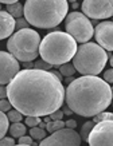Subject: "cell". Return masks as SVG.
<instances>
[{"label": "cell", "mask_w": 113, "mask_h": 146, "mask_svg": "<svg viewBox=\"0 0 113 146\" xmlns=\"http://www.w3.org/2000/svg\"><path fill=\"white\" fill-rule=\"evenodd\" d=\"M7 12L12 16V18H22L23 16V5L20 3H12V4H7Z\"/></svg>", "instance_id": "cell-15"}, {"label": "cell", "mask_w": 113, "mask_h": 146, "mask_svg": "<svg viewBox=\"0 0 113 146\" xmlns=\"http://www.w3.org/2000/svg\"><path fill=\"white\" fill-rule=\"evenodd\" d=\"M41 36L32 28H22L12 32L7 42L8 52L19 62H32L39 55Z\"/></svg>", "instance_id": "cell-6"}, {"label": "cell", "mask_w": 113, "mask_h": 146, "mask_svg": "<svg viewBox=\"0 0 113 146\" xmlns=\"http://www.w3.org/2000/svg\"><path fill=\"white\" fill-rule=\"evenodd\" d=\"M106 119H113V114L112 113H106V111H101L98 114H96L93 117V122L97 123V122H101V121H106Z\"/></svg>", "instance_id": "cell-21"}, {"label": "cell", "mask_w": 113, "mask_h": 146, "mask_svg": "<svg viewBox=\"0 0 113 146\" xmlns=\"http://www.w3.org/2000/svg\"><path fill=\"white\" fill-rule=\"evenodd\" d=\"M62 111H64V114H66V115H72V113H73V111L70 110L68 106H65L64 109H62Z\"/></svg>", "instance_id": "cell-35"}, {"label": "cell", "mask_w": 113, "mask_h": 146, "mask_svg": "<svg viewBox=\"0 0 113 146\" xmlns=\"http://www.w3.org/2000/svg\"><path fill=\"white\" fill-rule=\"evenodd\" d=\"M66 32L72 36L77 43H86L93 38L94 30L93 24L82 12L74 11L66 15V23H65Z\"/></svg>", "instance_id": "cell-7"}, {"label": "cell", "mask_w": 113, "mask_h": 146, "mask_svg": "<svg viewBox=\"0 0 113 146\" xmlns=\"http://www.w3.org/2000/svg\"><path fill=\"white\" fill-rule=\"evenodd\" d=\"M7 86V99L23 115L45 117L62 107L65 87L51 71L19 70Z\"/></svg>", "instance_id": "cell-1"}, {"label": "cell", "mask_w": 113, "mask_h": 146, "mask_svg": "<svg viewBox=\"0 0 113 146\" xmlns=\"http://www.w3.org/2000/svg\"><path fill=\"white\" fill-rule=\"evenodd\" d=\"M26 125H27L28 127H32V126H38L39 122H41V118L39 117H32V115H26Z\"/></svg>", "instance_id": "cell-23"}, {"label": "cell", "mask_w": 113, "mask_h": 146, "mask_svg": "<svg viewBox=\"0 0 113 146\" xmlns=\"http://www.w3.org/2000/svg\"><path fill=\"white\" fill-rule=\"evenodd\" d=\"M64 111L61 110V109H58V110H55V111H53V113H50L49 114V117H50V119H53V121H55V119H62L64 118Z\"/></svg>", "instance_id": "cell-29"}, {"label": "cell", "mask_w": 113, "mask_h": 146, "mask_svg": "<svg viewBox=\"0 0 113 146\" xmlns=\"http://www.w3.org/2000/svg\"><path fill=\"white\" fill-rule=\"evenodd\" d=\"M65 127V122L62 119H55V121H49V122H46V131H49V133H53L55 130H59V129Z\"/></svg>", "instance_id": "cell-16"}, {"label": "cell", "mask_w": 113, "mask_h": 146, "mask_svg": "<svg viewBox=\"0 0 113 146\" xmlns=\"http://www.w3.org/2000/svg\"><path fill=\"white\" fill-rule=\"evenodd\" d=\"M32 138L30 137V135H22V137H19L18 138V143L20 146H30V145H32Z\"/></svg>", "instance_id": "cell-26"}, {"label": "cell", "mask_w": 113, "mask_h": 146, "mask_svg": "<svg viewBox=\"0 0 113 146\" xmlns=\"http://www.w3.org/2000/svg\"><path fill=\"white\" fill-rule=\"evenodd\" d=\"M66 1H69V3H74V1H77V0H66Z\"/></svg>", "instance_id": "cell-40"}, {"label": "cell", "mask_w": 113, "mask_h": 146, "mask_svg": "<svg viewBox=\"0 0 113 146\" xmlns=\"http://www.w3.org/2000/svg\"><path fill=\"white\" fill-rule=\"evenodd\" d=\"M0 11H1V4H0Z\"/></svg>", "instance_id": "cell-41"}, {"label": "cell", "mask_w": 113, "mask_h": 146, "mask_svg": "<svg viewBox=\"0 0 113 146\" xmlns=\"http://www.w3.org/2000/svg\"><path fill=\"white\" fill-rule=\"evenodd\" d=\"M65 102L73 113L90 118L112 103V87L102 78L84 75L69 83L65 90Z\"/></svg>", "instance_id": "cell-2"}, {"label": "cell", "mask_w": 113, "mask_h": 146, "mask_svg": "<svg viewBox=\"0 0 113 146\" xmlns=\"http://www.w3.org/2000/svg\"><path fill=\"white\" fill-rule=\"evenodd\" d=\"M93 35L96 36L97 44H100L104 50H106V51H112L113 50V23L110 20L98 23L96 26Z\"/></svg>", "instance_id": "cell-12"}, {"label": "cell", "mask_w": 113, "mask_h": 146, "mask_svg": "<svg viewBox=\"0 0 113 146\" xmlns=\"http://www.w3.org/2000/svg\"><path fill=\"white\" fill-rule=\"evenodd\" d=\"M12 109V105L9 103V101L7 98L4 99H0V111H3V113H7L8 110Z\"/></svg>", "instance_id": "cell-27"}, {"label": "cell", "mask_w": 113, "mask_h": 146, "mask_svg": "<svg viewBox=\"0 0 113 146\" xmlns=\"http://www.w3.org/2000/svg\"><path fill=\"white\" fill-rule=\"evenodd\" d=\"M8 131L11 134V137L19 138L27 133V129H26V125L20 123V122H12V125L8 127Z\"/></svg>", "instance_id": "cell-14"}, {"label": "cell", "mask_w": 113, "mask_h": 146, "mask_svg": "<svg viewBox=\"0 0 113 146\" xmlns=\"http://www.w3.org/2000/svg\"><path fill=\"white\" fill-rule=\"evenodd\" d=\"M8 118H7V115L3 113V111H0V138H3L7 134V130H8L9 125H8Z\"/></svg>", "instance_id": "cell-19"}, {"label": "cell", "mask_w": 113, "mask_h": 146, "mask_svg": "<svg viewBox=\"0 0 113 146\" xmlns=\"http://www.w3.org/2000/svg\"><path fill=\"white\" fill-rule=\"evenodd\" d=\"M77 51V42L68 32L53 31L41 40L39 55L53 67L70 62Z\"/></svg>", "instance_id": "cell-4"}, {"label": "cell", "mask_w": 113, "mask_h": 146, "mask_svg": "<svg viewBox=\"0 0 113 146\" xmlns=\"http://www.w3.org/2000/svg\"><path fill=\"white\" fill-rule=\"evenodd\" d=\"M19 0H0V4H12V3H18Z\"/></svg>", "instance_id": "cell-34"}, {"label": "cell", "mask_w": 113, "mask_h": 146, "mask_svg": "<svg viewBox=\"0 0 113 146\" xmlns=\"http://www.w3.org/2000/svg\"><path fill=\"white\" fill-rule=\"evenodd\" d=\"M50 71H51V70H50ZM51 74H54V75L57 76L59 80H62V75H61V72H59V71H55L54 70V71H51Z\"/></svg>", "instance_id": "cell-36"}, {"label": "cell", "mask_w": 113, "mask_h": 146, "mask_svg": "<svg viewBox=\"0 0 113 146\" xmlns=\"http://www.w3.org/2000/svg\"><path fill=\"white\" fill-rule=\"evenodd\" d=\"M104 80L108 84L113 83V71H112V68H109V70H106L104 72Z\"/></svg>", "instance_id": "cell-30"}, {"label": "cell", "mask_w": 113, "mask_h": 146, "mask_svg": "<svg viewBox=\"0 0 113 146\" xmlns=\"http://www.w3.org/2000/svg\"><path fill=\"white\" fill-rule=\"evenodd\" d=\"M90 146H112L113 145V119L101 121L94 123L86 138Z\"/></svg>", "instance_id": "cell-8"}, {"label": "cell", "mask_w": 113, "mask_h": 146, "mask_svg": "<svg viewBox=\"0 0 113 146\" xmlns=\"http://www.w3.org/2000/svg\"><path fill=\"white\" fill-rule=\"evenodd\" d=\"M15 31V18L8 12L0 11V40L7 39Z\"/></svg>", "instance_id": "cell-13"}, {"label": "cell", "mask_w": 113, "mask_h": 146, "mask_svg": "<svg viewBox=\"0 0 113 146\" xmlns=\"http://www.w3.org/2000/svg\"><path fill=\"white\" fill-rule=\"evenodd\" d=\"M82 138L81 135L70 127H62L51 133L47 138H43L41 141L42 146H80Z\"/></svg>", "instance_id": "cell-9"}, {"label": "cell", "mask_w": 113, "mask_h": 146, "mask_svg": "<svg viewBox=\"0 0 113 146\" xmlns=\"http://www.w3.org/2000/svg\"><path fill=\"white\" fill-rule=\"evenodd\" d=\"M15 145V139L14 137H3L0 138V146H14Z\"/></svg>", "instance_id": "cell-28"}, {"label": "cell", "mask_w": 113, "mask_h": 146, "mask_svg": "<svg viewBox=\"0 0 113 146\" xmlns=\"http://www.w3.org/2000/svg\"><path fill=\"white\" fill-rule=\"evenodd\" d=\"M74 79V75H70V76H66V82H68V83H70V82H72V80Z\"/></svg>", "instance_id": "cell-38"}, {"label": "cell", "mask_w": 113, "mask_h": 146, "mask_svg": "<svg viewBox=\"0 0 113 146\" xmlns=\"http://www.w3.org/2000/svg\"><path fill=\"white\" fill-rule=\"evenodd\" d=\"M108 62V52L97 43H82L73 56V66L82 75H98Z\"/></svg>", "instance_id": "cell-5"}, {"label": "cell", "mask_w": 113, "mask_h": 146, "mask_svg": "<svg viewBox=\"0 0 113 146\" xmlns=\"http://www.w3.org/2000/svg\"><path fill=\"white\" fill-rule=\"evenodd\" d=\"M4 98H7V87L0 86V99H4Z\"/></svg>", "instance_id": "cell-32"}, {"label": "cell", "mask_w": 113, "mask_h": 146, "mask_svg": "<svg viewBox=\"0 0 113 146\" xmlns=\"http://www.w3.org/2000/svg\"><path fill=\"white\" fill-rule=\"evenodd\" d=\"M59 72H61L62 76H70V75H74V74H76V68L73 66V63L66 62L59 66Z\"/></svg>", "instance_id": "cell-18"}, {"label": "cell", "mask_w": 113, "mask_h": 146, "mask_svg": "<svg viewBox=\"0 0 113 146\" xmlns=\"http://www.w3.org/2000/svg\"><path fill=\"white\" fill-rule=\"evenodd\" d=\"M20 70V63L7 51H0V84H7Z\"/></svg>", "instance_id": "cell-11"}, {"label": "cell", "mask_w": 113, "mask_h": 146, "mask_svg": "<svg viewBox=\"0 0 113 146\" xmlns=\"http://www.w3.org/2000/svg\"><path fill=\"white\" fill-rule=\"evenodd\" d=\"M93 126H94V122H93V121H88V122L84 123V126H82V129H81V138L82 139L86 141V138H88V135H89V133H90V130Z\"/></svg>", "instance_id": "cell-22"}, {"label": "cell", "mask_w": 113, "mask_h": 146, "mask_svg": "<svg viewBox=\"0 0 113 146\" xmlns=\"http://www.w3.org/2000/svg\"><path fill=\"white\" fill-rule=\"evenodd\" d=\"M65 126L66 127H70V129H76L77 127V121H74V119H68L66 122H65Z\"/></svg>", "instance_id": "cell-31"}, {"label": "cell", "mask_w": 113, "mask_h": 146, "mask_svg": "<svg viewBox=\"0 0 113 146\" xmlns=\"http://www.w3.org/2000/svg\"><path fill=\"white\" fill-rule=\"evenodd\" d=\"M38 126H39V127H42V129H46V122H42V121H41Z\"/></svg>", "instance_id": "cell-39"}, {"label": "cell", "mask_w": 113, "mask_h": 146, "mask_svg": "<svg viewBox=\"0 0 113 146\" xmlns=\"http://www.w3.org/2000/svg\"><path fill=\"white\" fill-rule=\"evenodd\" d=\"M20 66H23V68H34V63H31V62H23Z\"/></svg>", "instance_id": "cell-33"}, {"label": "cell", "mask_w": 113, "mask_h": 146, "mask_svg": "<svg viewBox=\"0 0 113 146\" xmlns=\"http://www.w3.org/2000/svg\"><path fill=\"white\" fill-rule=\"evenodd\" d=\"M51 64L47 62H45L43 59H41V60H38L36 63H34V68H38V70H45V71H49L51 70Z\"/></svg>", "instance_id": "cell-24"}, {"label": "cell", "mask_w": 113, "mask_h": 146, "mask_svg": "<svg viewBox=\"0 0 113 146\" xmlns=\"http://www.w3.org/2000/svg\"><path fill=\"white\" fill-rule=\"evenodd\" d=\"M113 0H84L82 13L92 19H109L113 15Z\"/></svg>", "instance_id": "cell-10"}, {"label": "cell", "mask_w": 113, "mask_h": 146, "mask_svg": "<svg viewBox=\"0 0 113 146\" xmlns=\"http://www.w3.org/2000/svg\"><path fill=\"white\" fill-rule=\"evenodd\" d=\"M72 8H73V9L80 8V4H78V1H74V3H72Z\"/></svg>", "instance_id": "cell-37"}, {"label": "cell", "mask_w": 113, "mask_h": 146, "mask_svg": "<svg viewBox=\"0 0 113 146\" xmlns=\"http://www.w3.org/2000/svg\"><path fill=\"white\" fill-rule=\"evenodd\" d=\"M7 118H8V121H11V122H20V121L23 119V114L20 113V111H18L16 109H11V110L7 111Z\"/></svg>", "instance_id": "cell-20"}, {"label": "cell", "mask_w": 113, "mask_h": 146, "mask_svg": "<svg viewBox=\"0 0 113 146\" xmlns=\"http://www.w3.org/2000/svg\"><path fill=\"white\" fill-rule=\"evenodd\" d=\"M69 4L66 0H26L23 15L30 26L54 28L66 18Z\"/></svg>", "instance_id": "cell-3"}, {"label": "cell", "mask_w": 113, "mask_h": 146, "mask_svg": "<svg viewBox=\"0 0 113 146\" xmlns=\"http://www.w3.org/2000/svg\"><path fill=\"white\" fill-rule=\"evenodd\" d=\"M28 22L24 18H16L15 20V28L16 30H22V28H28Z\"/></svg>", "instance_id": "cell-25"}, {"label": "cell", "mask_w": 113, "mask_h": 146, "mask_svg": "<svg viewBox=\"0 0 113 146\" xmlns=\"http://www.w3.org/2000/svg\"><path fill=\"white\" fill-rule=\"evenodd\" d=\"M30 137L32 138V139H43V138L46 137V129H42L39 127V126H32L31 129H30Z\"/></svg>", "instance_id": "cell-17"}]
</instances>
